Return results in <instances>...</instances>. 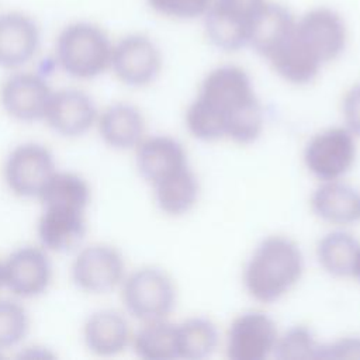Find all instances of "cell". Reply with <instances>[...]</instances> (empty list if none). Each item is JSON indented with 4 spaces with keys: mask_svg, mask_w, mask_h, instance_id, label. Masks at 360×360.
I'll list each match as a JSON object with an SVG mask.
<instances>
[{
    "mask_svg": "<svg viewBox=\"0 0 360 360\" xmlns=\"http://www.w3.org/2000/svg\"><path fill=\"white\" fill-rule=\"evenodd\" d=\"M52 280V266L44 249L24 246L4 262V285L17 297L32 298L46 291Z\"/></svg>",
    "mask_w": 360,
    "mask_h": 360,
    "instance_id": "14",
    "label": "cell"
},
{
    "mask_svg": "<svg viewBox=\"0 0 360 360\" xmlns=\"http://www.w3.org/2000/svg\"><path fill=\"white\" fill-rule=\"evenodd\" d=\"M122 302L142 322L165 319L176 305V287L163 270L142 267L124 278Z\"/></svg>",
    "mask_w": 360,
    "mask_h": 360,
    "instance_id": "4",
    "label": "cell"
},
{
    "mask_svg": "<svg viewBox=\"0 0 360 360\" xmlns=\"http://www.w3.org/2000/svg\"><path fill=\"white\" fill-rule=\"evenodd\" d=\"M103 141L120 150L136 148L145 135V118L132 104L115 103L108 105L97 118Z\"/></svg>",
    "mask_w": 360,
    "mask_h": 360,
    "instance_id": "20",
    "label": "cell"
},
{
    "mask_svg": "<svg viewBox=\"0 0 360 360\" xmlns=\"http://www.w3.org/2000/svg\"><path fill=\"white\" fill-rule=\"evenodd\" d=\"M98 118L93 98L79 89H60L53 91L45 120L62 136L76 138L84 135Z\"/></svg>",
    "mask_w": 360,
    "mask_h": 360,
    "instance_id": "15",
    "label": "cell"
},
{
    "mask_svg": "<svg viewBox=\"0 0 360 360\" xmlns=\"http://www.w3.org/2000/svg\"><path fill=\"white\" fill-rule=\"evenodd\" d=\"M360 243L346 232H330L323 236L316 248L319 264L335 277L354 276Z\"/></svg>",
    "mask_w": 360,
    "mask_h": 360,
    "instance_id": "24",
    "label": "cell"
},
{
    "mask_svg": "<svg viewBox=\"0 0 360 360\" xmlns=\"http://www.w3.org/2000/svg\"><path fill=\"white\" fill-rule=\"evenodd\" d=\"M52 89L37 73L17 72L11 75L0 89V103L4 111L18 121L45 120Z\"/></svg>",
    "mask_w": 360,
    "mask_h": 360,
    "instance_id": "11",
    "label": "cell"
},
{
    "mask_svg": "<svg viewBox=\"0 0 360 360\" xmlns=\"http://www.w3.org/2000/svg\"><path fill=\"white\" fill-rule=\"evenodd\" d=\"M304 257L300 248L283 236L264 239L246 264L243 280L252 298L273 302L290 291L301 278Z\"/></svg>",
    "mask_w": 360,
    "mask_h": 360,
    "instance_id": "2",
    "label": "cell"
},
{
    "mask_svg": "<svg viewBox=\"0 0 360 360\" xmlns=\"http://www.w3.org/2000/svg\"><path fill=\"white\" fill-rule=\"evenodd\" d=\"M132 343L135 353L146 360L179 357L177 326L165 319L143 322L142 328L135 333Z\"/></svg>",
    "mask_w": 360,
    "mask_h": 360,
    "instance_id": "25",
    "label": "cell"
},
{
    "mask_svg": "<svg viewBox=\"0 0 360 360\" xmlns=\"http://www.w3.org/2000/svg\"><path fill=\"white\" fill-rule=\"evenodd\" d=\"M278 340L276 323L263 312H246L231 325L226 354L232 360H263L274 352Z\"/></svg>",
    "mask_w": 360,
    "mask_h": 360,
    "instance_id": "12",
    "label": "cell"
},
{
    "mask_svg": "<svg viewBox=\"0 0 360 360\" xmlns=\"http://www.w3.org/2000/svg\"><path fill=\"white\" fill-rule=\"evenodd\" d=\"M218 345V330L205 318H191L177 326L179 357L200 360L208 357Z\"/></svg>",
    "mask_w": 360,
    "mask_h": 360,
    "instance_id": "27",
    "label": "cell"
},
{
    "mask_svg": "<svg viewBox=\"0 0 360 360\" xmlns=\"http://www.w3.org/2000/svg\"><path fill=\"white\" fill-rule=\"evenodd\" d=\"M75 284L90 294H107L122 284L125 262L120 250L111 245L93 243L83 248L73 260Z\"/></svg>",
    "mask_w": 360,
    "mask_h": 360,
    "instance_id": "8",
    "label": "cell"
},
{
    "mask_svg": "<svg viewBox=\"0 0 360 360\" xmlns=\"http://www.w3.org/2000/svg\"><path fill=\"white\" fill-rule=\"evenodd\" d=\"M356 160V142L347 128H329L315 135L304 150L307 169L321 180L332 181L346 174Z\"/></svg>",
    "mask_w": 360,
    "mask_h": 360,
    "instance_id": "10",
    "label": "cell"
},
{
    "mask_svg": "<svg viewBox=\"0 0 360 360\" xmlns=\"http://www.w3.org/2000/svg\"><path fill=\"white\" fill-rule=\"evenodd\" d=\"M266 3L267 0H212L202 17L207 38L226 52L246 46L250 24Z\"/></svg>",
    "mask_w": 360,
    "mask_h": 360,
    "instance_id": "5",
    "label": "cell"
},
{
    "mask_svg": "<svg viewBox=\"0 0 360 360\" xmlns=\"http://www.w3.org/2000/svg\"><path fill=\"white\" fill-rule=\"evenodd\" d=\"M41 30L35 18L20 10L0 14V68L18 69L38 52Z\"/></svg>",
    "mask_w": 360,
    "mask_h": 360,
    "instance_id": "13",
    "label": "cell"
},
{
    "mask_svg": "<svg viewBox=\"0 0 360 360\" xmlns=\"http://www.w3.org/2000/svg\"><path fill=\"white\" fill-rule=\"evenodd\" d=\"M44 207H63L84 211L90 202L89 183L72 172H55L39 195Z\"/></svg>",
    "mask_w": 360,
    "mask_h": 360,
    "instance_id": "26",
    "label": "cell"
},
{
    "mask_svg": "<svg viewBox=\"0 0 360 360\" xmlns=\"http://www.w3.org/2000/svg\"><path fill=\"white\" fill-rule=\"evenodd\" d=\"M354 276L360 280V253H359V257H357V263H356V270H354Z\"/></svg>",
    "mask_w": 360,
    "mask_h": 360,
    "instance_id": "34",
    "label": "cell"
},
{
    "mask_svg": "<svg viewBox=\"0 0 360 360\" xmlns=\"http://www.w3.org/2000/svg\"><path fill=\"white\" fill-rule=\"evenodd\" d=\"M321 346H318L312 332L305 326H295L278 338L276 356L283 360L318 359Z\"/></svg>",
    "mask_w": 360,
    "mask_h": 360,
    "instance_id": "29",
    "label": "cell"
},
{
    "mask_svg": "<svg viewBox=\"0 0 360 360\" xmlns=\"http://www.w3.org/2000/svg\"><path fill=\"white\" fill-rule=\"evenodd\" d=\"M114 42L100 25L75 21L59 32L55 58L60 69L76 79H94L110 69Z\"/></svg>",
    "mask_w": 360,
    "mask_h": 360,
    "instance_id": "3",
    "label": "cell"
},
{
    "mask_svg": "<svg viewBox=\"0 0 360 360\" xmlns=\"http://www.w3.org/2000/svg\"><path fill=\"white\" fill-rule=\"evenodd\" d=\"M86 347L97 356H114L121 353L131 340V329L127 318L114 309L93 312L83 325Z\"/></svg>",
    "mask_w": 360,
    "mask_h": 360,
    "instance_id": "19",
    "label": "cell"
},
{
    "mask_svg": "<svg viewBox=\"0 0 360 360\" xmlns=\"http://www.w3.org/2000/svg\"><path fill=\"white\" fill-rule=\"evenodd\" d=\"M56 172L51 150L39 143L28 142L14 148L4 163L7 187L20 197L41 195L44 187Z\"/></svg>",
    "mask_w": 360,
    "mask_h": 360,
    "instance_id": "7",
    "label": "cell"
},
{
    "mask_svg": "<svg viewBox=\"0 0 360 360\" xmlns=\"http://www.w3.org/2000/svg\"><path fill=\"white\" fill-rule=\"evenodd\" d=\"M162 62L156 42L145 34L134 32L114 44L110 69L124 84L145 87L159 76Z\"/></svg>",
    "mask_w": 360,
    "mask_h": 360,
    "instance_id": "6",
    "label": "cell"
},
{
    "mask_svg": "<svg viewBox=\"0 0 360 360\" xmlns=\"http://www.w3.org/2000/svg\"><path fill=\"white\" fill-rule=\"evenodd\" d=\"M318 359H360V339L345 338L321 347Z\"/></svg>",
    "mask_w": 360,
    "mask_h": 360,
    "instance_id": "31",
    "label": "cell"
},
{
    "mask_svg": "<svg viewBox=\"0 0 360 360\" xmlns=\"http://www.w3.org/2000/svg\"><path fill=\"white\" fill-rule=\"evenodd\" d=\"M4 287V263L0 262V288Z\"/></svg>",
    "mask_w": 360,
    "mask_h": 360,
    "instance_id": "33",
    "label": "cell"
},
{
    "mask_svg": "<svg viewBox=\"0 0 360 360\" xmlns=\"http://www.w3.org/2000/svg\"><path fill=\"white\" fill-rule=\"evenodd\" d=\"M152 187L158 207L173 217L190 211L198 198V181L188 166Z\"/></svg>",
    "mask_w": 360,
    "mask_h": 360,
    "instance_id": "23",
    "label": "cell"
},
{
    "mask_svg": "<svg viewBox=\"0 0 360 360\" xmlns=\"http://www.w3.org/2000/svg\"><path fill=\"white\" fill-rule=\"evenodd\" d=\"M314 214L333 225H352L360 222V190L339 183L326 181L311 197Z\"/></svg>",
    "mask_w": 360,
    "mask_h": 360,
    "instance_id": "21",
    "label": "cell"
},
{
    "mask_svg": "<svg viewBox=\"0 0 360 360\" xmlns=\"http://www.w3.org/2000/svg\"><path fill=\"white\" fill-rule=\"evenodd\" d=\"M156 14L172 20L202 18L210 10L212 0H146Z\"/></svg>",
    "mask_w": 360,
    "mask_h": 360,
    "instance_id": "30",
    "label": "cell"
},
{
    "mask_svg": "<svg viewBox=\"0 0 360 360\" xmlns=\"http://www.w3.org/2000/svg\"><path fill=\"white\" fill-rule=\"evenodd\" d=\"M298 41L323 65L336 59L346 48L347 27L343 17L329 7H314L295 22Z\"/></svg>",
    "mask_w": 360,
    "mask_h": 360,
    "instance_id": "9",
    "label": "cell"
},
{
    "mask_svg": "<svg viewBox=\"0 0 360 360\" xmlns=\"http://www.w3.org/2000/svg\"><path fill=\"white\" fill-rule=\"evenodd\" d=\"M343 117L347 124V129L353 134L360 135V83L353 86L345 96L343 104Z\"/></svg>",
    "mask_w": 360,
    "mask_h": 360,
    "instance_id": "32",
    "label": "cell"
},
{
    "mask_svg": "<svg viewBox=\"0 0 360 360\" xmlns=\"http://www.w3.org/2000/svg\"><path fill=\"white\" fill-rule=\"evenodd\" d=\"M136 166L142 177L153 186L186 167L187 158L176 139L158 135L136 146Z\"/></svg>",
    "mask_w": 360,
    "mask_h": 360,
    "instance_id": "17",
    "label": "cell"
},
{
    "mask_svg": "<svg viewBox=\"0 0 360 360\" xmlns=\"http://www.w3.org/2000/svg\"><path fill=\"white\" fill-rule=\"evenodd\" d=\"M186 124L202 141H256L263 129V110L248 73L235 65L212 69L186 112Z\"/></svg>",
    "mask_w": 360,
    "mask_h": 360,
    "instance_id": "1",
    "label": "cell"
},
{
    "mask_svg": "<svg viewBox=\"0 0 360 360\" xmlns=\"http://www.w3.org/2000/svg\"><path fill=\"white\" fill-rule=\"evenodd\" d=\"M269 63L274 72L294 84H305L312 82L322 66V63L298 41L294 34L269 58Z\"/></svg>",
    "mask_w": 360,
    "mask_h": 360,
    "instance_id": "22",
    "label": "cell"
},
{
    "mask_svg": "<svg viewBox=\"0 0 360 360\" xmlns=\"http://www.w3.org/2000/svg\"><path fill=\"white\" fill-rule=\"evenodd\" d=\"M295 22L288 7L267 1L250 24L248 45L267 59L294 34Z\"/></svg>",
    "mask_w": 360,
    "mask_h": 360,
    "instance_id": "18",
    "label": "cell"
},
{
    "mask_svg": "<svg viewBox=\"0 0 360 360\" xmlns=\"http://www.w3.org/2000/svg\"><path fill=\"white\" fill-rule=\"evenodd\" d=\"M86 235L84 211L44 207L38 221V236L42 248L56 253L76 249Z\"/></svg>",
    "mask_w": 360,
    "mask_h": 360,
    "instance_id": "16",
    "label": "cell"
},
{
    "mask_svg": "<svg viewBox=\"0 0 360 360\" xmlns=\"http://www.w3.org/2000/svg\"><path fill=\"white\" fill-rule=\"evenodd\" d=\"M30 329L27 309L17 301L0 300V350L20 343Z\"/></svg>",
    "mask_w": 360,
    "mask_h": 360,
    "instance_id": "28",
    "label": "cell"
}]
</instances>
